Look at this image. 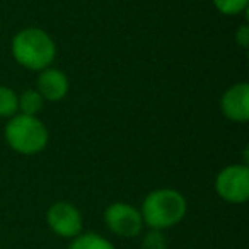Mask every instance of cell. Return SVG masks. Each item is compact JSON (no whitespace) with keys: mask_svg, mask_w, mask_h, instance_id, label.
Listing matches in <instances>:
<instances>
[{"mask_svg":"<svg viewBox=\"0 0 249 249\" xmlns=\"http://www.w3.org/2000/svg\"><path fill=\"white\" fill-rule=\"evenodd\" d=\"M46 222L56 235L73 239L82 234V215L75 205L69 201H56L46 212Z\"/></svg>","mask_w":249,"mask_h":249,"instance_id":"8992f818","label":"cell"},{"mask_svg":"<svg viewBox=\"0 0 249 249\" xmlns=\"http://www.w3.org/2000/svg\"><path fill=\"white\" fill-rule=\"evenodd\" d=\"M235 43L242 48H248L249 46V26L241 24L239 29L235 31Z\"/></svg>","mask_w":249,"mask_h":249,"instance_id":"5bb4252c","label":"cell"},{"mask_svg":"<svg viewBox=\"0 0 249 249\" xmlns=\"http://www.w3.org/2000/svg\"><path fill=\"white\" fill-rule=\"evenodd\" d=\"M69 249H116L113 242L107 241L106 237L94 232H86V234H79L77 237L72 239Z\"/></svg>","mask_w":249,"mask_h":249,"instance_id":"9c48e42d","label":"cell"},{"mask_svg":"<svg viewBox=\"0 0 249 249\" xmlns=\"http://www.w3.org/2000/svg\"><path fill=\"white\" fill-rule=\"evenodd\" d=\"M215 191L227 203H244L249 198V169L244 164L227 166L217 174Z\"/></svg>","mask_w":249,"mask_h":249,"instance_id":"277c9868","label":"cell"},{"mask_svg":"<svg viewBox=\"0 0 249 249\" xmlns=\"http://www.w3.org/2000/svg\"><path fill=\"white\" fill-rule=\"evenodd\" d=\"M5 140L18 154L35 156L48 145V130L39 118L14 114L5 124Z\"/></svg>","mask_w":249,"mask_h":249,"instance_id":"3957f363","label":"cell"},{"mask_svg":"<svg viewBox=\"0 0 249 249\" xmlns=\"http://www.w3.org/2000/svg\"><path fill=\"white\" fill-rule=\"evenodd\" d=\"M38 92L46 101H60L69 92V79L58 69H45L38 77Z\"/></svg>","mask_w":249,"mask_h":249,"instance_id":"ba28073f","label":"cell"},{"mask_svg":"<svg viewBox=\"0 0 249 249\" xmlns=\"http://www.w3.org/2000/svg\"><path fill=\"white\" fill-rule=\"evenodd\" d=\"M18 109V94L11 87L0 86V116L12 118Z\"/></svg>","mask_w":249,"mask_h":249,"instance_id":"8fae6325","label":"cell"},{"mask_svg":"<svg viewBox=\"0 0 249 249\" xmlns=\"http://www.w3.org/2000/svg\"><path fill=\"white\" fill-rule=\"evenodd\" d=\"M104 222H106V227L114 235L124 239L137 237L143 229L140 210L133 207V205L123 203V201L111 203L104 210Z\"/></svg>","mask_w":249,"mask_h":249,"instance_id":"5b68a950","label":"cell"},{"mask_svg":"<svg viewBox=\"0 0 249 249\" xmlns=\"http://www.w3.org/2000/svg\"><path fill=\"white\" fill-rule=\"evenodd\" d=\"M43 97L39 96L38 90H24L21 96L18 97V107L21 109V114H29V116H36L43 107Z\"/></svg>","mask_w":249,"mask_h":249,"instance_id":"30bf717a","label":"cell"},{"mask_svg":"<svg viewBox=\"0 0 249 249\" xmlns=\"http://www.w3.org/2000/svg\"><path fill=\"white\" fill-rule=\"evenodd\" d=\"M249 0H213V5L224 16H237L246 11Z\"/></svg>","mask_w":249,"mask_h":249,"instance_id":"7c38bea8","label":"cell"},{"mask_svg":"<svg viewBox=\"0 0 249 249\" xmlns=\"http://www.w3.org/2000/svg\"><path fill=\"white\" fill-rule=\"evenodd\" d=\"M142 249H167V241L162 231L150 229L142 239Z\"/></svg>","mask_w":249,"mask_h":249,"instance_id":"4fadbf2b","label":"cell"},{"mask_svg":"<svg viewBox=\"0 0 249 249\" xmlns=\"http://www.w3.org/2000/svg\"><path fill=\"white\" fill-rule=\"evenodd\" d=\"M188 210L186 198L176 190L160 188L145 196L142 203V220L156 231H164L178 225Z\"/></svg>","mask_w":249,"mask_h":249,"instance_id":"7a4b0ae2","label":"cell"},{"mask_svg":"<svg viewBox=\"0 0 249 249\" xmlns=\"http://www.w3.org/2000/svg\"><path fill=\"white\" fill-rule=\"evenodd\" d=\"M220 109L231 121L246 123L249 118V86L246 82L234 84L225 90L220 101Z\"/></svg>","mask_w":249,"mask_h":249,"instance_id":"52a82bcc","label":"cell"},{"mask_svg":"<svg viewBox=\"0 0 249 249\" xmlns=\"http://www.w3.org/2000/svg\"><path fill=\"white\" fill-rule=\"evenodd\" d=\"M11 50L19 65L36 72L48 69L56 56L55 41L39 28H26L19 31L12 38Z\"/></svg>","mask_w":249,"mask_h":249,"instance_id":"6da1fadb","label":"cell"}]
</instances>
